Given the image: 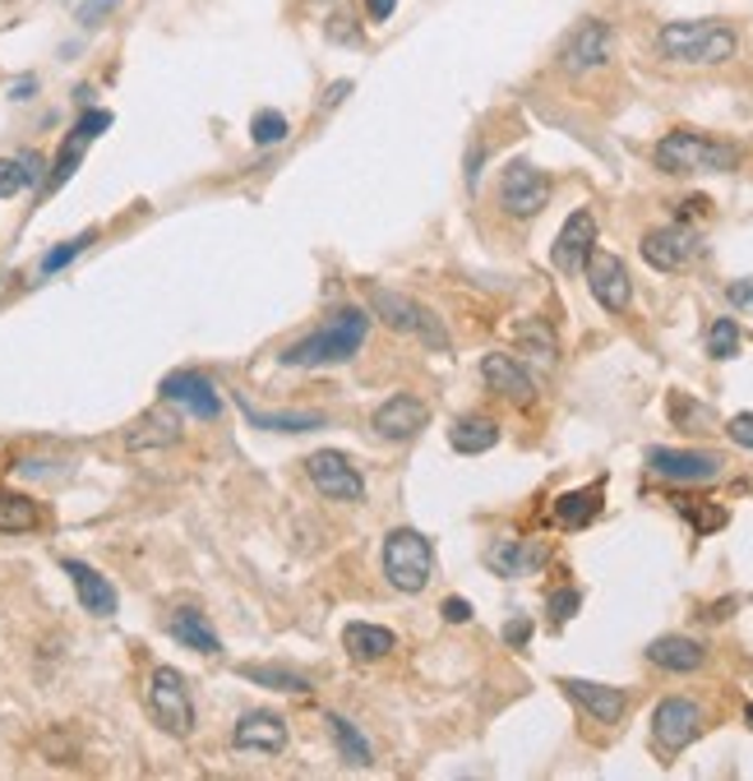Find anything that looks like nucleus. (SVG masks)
Listing matches in <instances>:
<instances>
[{
    "instance_id": "44",
    "label": "nucleus",
    "mask_w": 753,
    "mask_h": 781,
    "mask_svg": "<svg viewBox=\"0 0 753 781\" xmlns=\"http://www.w3.org/2000/svg\"><path fill=\"white\" fill-rule=\"evenodd\" d=\"M445 619H449V624H467V619H472V602H462V596H449V602H445Z\"/></svg>"
},
{
    "instance_id": "28",
    "label": "nucleus",
    "mask_w": 753,
    "mask_h": 781,
    "mask_svg": "<svg viewBox=\"0 0 753 781\" xmlns=\"http://www.w3.org/2000/svg\"><path fill=\"white\" fill-rule=\"evenodd\" d=\"M241 412L250 416V421H254L259 430H287V435H301V430H320V426H324V416H315V412H259V407L245 403V398H241Z\"/></svg>"
},
{
    "instance_id": "21",
    "label": "nucleus",
    "mask_w": 753,
    "mask_h": 781,
    "mask_svg": "<svg viewBox=\"0 0 753 781\" xmlns=\"http://www.w3.org/2000/svg\"><path fill=\"white\" fill-rule=\"evenodd\" d=\"M231 744L245 749V753H264V759H273V753L287 749V726H282V717H273V712H245L237 721V731H231Z\"/></svg>"
},
{
    "instance_id": "6",
    "label": "nucleus",
    "mask_w": 753,
    "mask_h": 781,
    "mask_svg": "<svg viewBox=\"0 0 753 781\" xmlns=\"http://www.w3.org/2000/svg\"><path fill=\"white\" fill-rule=\"evenodd\" d=\"M148 717L176 740L195 731V698H190L186 680H180V670H171V666L153 670V680H148Z\"/></svg>"
},
{
    "instance_id": "1",
    "label": "nucleus",
    "mask_w": 753,
    "mask_h": 781,
    "mask_svg": "<svg viewBox=\"0 0 753 781\" xmlns=\"http://www.w3.org/2000/svg\"><path fill=\"white\" fill-rule=\"evenodd\" d=\"M366 329H370V315L366 310H333V315L315 329L305 333L301 343H292L287 352H282V366H296V371H310V366H343V361H352L360 352V343H366Z\"/></svg>"
},
{
    "instance_id": "18",
    "label": "nucleus",
    "mask_w": 753,
    "mask_h": 781,
    "mask_svg": "<svg viewBox=\"0 0 753 781\" xmlns=\"http://www.w3.org/2000/svg\"><path fill=\"white\" fill-rule=\"evenodd\" d=\"M564 685V694L578 702V708L592 717V721H602V726H615L619 717H625V708H629V694L625 689H615V685H596V680H559Z\"/></svg>"
},
{
    "instance_id": "12",
    "label": "nucleus",
    "mask_w": 753,
    "mask_h": 781,
    "mask_svg": "<svg viewBox=\"0 0 753 781\" xmlns=\"http://www.w3.org/2000/svg\"><path fill=\"white\" fill-rule=\"evenodd\" d=\"M638 250H642V259L652 269L674 273V269H684L698 250H703V241H698L693 227H657V231H647Z\"/></svg>"
},
{
    "instance_id": "47",
    "label": "nucleus",
    "mask_w": 753,
    "mask_h": 781,
    "mask_svg": "<svg viewBox=\"0 0 753 781\" xmlns=\"http://www.w3.org/2000/svg\"><path fill=\"white\" fill-rule=\"evenodd\" d=\"M10 97H33V80H19V84H14V93H10Z\"/></svg>"
},
{
    "instance_id": "48",
    "label": "nucleus",
    "mask_w": 753,
    "mask_h": 781,
    "mask_svg": "<svg viewBox=\"0 0 753 781\" xmlns=\"http://www.w3.org/2000/svg\"><path fill=\"white\" fill-rule=\"evenodd\" d=\"M744 717H749V726H753V702H749V708H744Z\"/></svg>"
},
{
    "instance_id": "20",
    "label": "nucleus",
    "mask_w": 753,
    "mask_h": 781,
    "mask_svg": "<svg viewBox=\"0 0 753 781\" xmlns=\"http://www.w3.org/2000/svg\"><path fill=\"white\" fill-rule=\"evenodd\" d=\"M112 125V112H84L80 116V125L70 129V139L61 144V153H56V171H51V180H46V190H56V186H65V180L74 176V167H80V158H84V148L102 135V129Z\"/></svg>"
},
{
    "instance_id": "8",
    "label": "nucleus",
    "mask_w": 753,
    "mask_h": 781,
    "mask_svg": "<svg viewBox=\"0 0 753 781\" xmlns=\"http://www.w3.org/2000/svg\"><path fill=\"white\" fill-rule=\"evenodd\" d=\"M610 56H615L610 23L606 19H587V23H578V29L568 33V42L559 51V70L564 74H592V70L610 65Z\"/></svg>"
},
{
    "instance_id": "23",
    "label": "nucleus",
    "mask_w": 753,
    "mask_h": 781,
    "mask_svg": "<svg viewBox=\"0 0 753 781\" xmlns=\"http://www.w3.org/2000/svg\"><path fill=\"white\" fill-rule=\"evenodd\" d=\"M647 662L661 666V670L684 675V670H698L708 662V647L698 638H684V634H666V638H657L652 647H647Z\"/></svg>"
},
{
    "instance_id": "10",
    "label": "nucleus",
    "mask_w": 753,
    "mask_h": 781,
    "mask_svg": "<svg viewBox=\"0 0 753 781\" xmlns=\"http://www.w3.org/2000/svg\"><path fill=\"white\" fill-rule=\"evenodd\" d=\"M583 273H587V288H592V296L602 301V305L610 310V315H619V310H629V301H634V282H629V269H625V259H619V254H610V250H596V246H592V254H587Z\"/></svg>"
},
{
    "instance_id": "26",
    "label": "nucleus",
    "mask_w": 753,
    "mask_h": 781,
    "mask_svg": "<svg viewBox=\"0 0 753 781\" xmlns=\"http://www.w3.org/2000/svg\"><path fill=\"white\" fill-rule=\"evenodd\" d=\"M449 445L458 454H485L500 445V426L490 416H462V421L449 426Z\"/></svg>"
},
{
    "instance_id": "14",
    "label": "nucleus",
    "mask_w": 753,
    "mask_h": 781,
    "mask_svg": "<svg viewBox=\"0 0 753 781\" xmlns=\"http://www.w3.org/2000/svg\"><path fill=\"white\" fill-rule=\"evenodd\" d=\"M647 467L666 481H717L721 477V458L717 454H693V449H647Z\"/></svg>"
},
{
    "instance_id": "41",
    "label": "nucleus",
    "mask_w": 753,
    "mask_h": 781,
    "mask_svg": "<svg viewBox=\"0 0 753 781\" xmlns=\"http://www.w3.org/2000/svg\"><path fill=\"white\" fill-rule=\"evenodd\" d=\"M684 513L693 518V528L703 532V537H708V532H717V528L725 523V513H721V509H689V504H684Z\"/></svg>"
},
{
    "instance_id": "30",
    "label": "nucleus",
    "mask_w": 753,
    "mask_h": 781,
    "mask_svg": "<svg viewBox=\"0 0 753 781\" xmlns=\"http://www.w3.org/2000/svg\"><path fill=\"white\" fill-rule=\"evenodd\" d=\"M38 523H42L38 500L19 490H0V532H33Z\"/></svg>"
},
{
    "instance_id": "36",
    "label": "nucleus",
    "mask_w": 753,
    "mask_h": 781,
    "mask_svg": "<svg viewBox=\"0 0 753 781\" xmlns=\"http://www.w3.org/2000/svg\"><path fill=\"white\" fill-rule=\"evenodd\" d=\"M740 324L735 320H717L712 329H708V356H717V361H731V356H740Z\"/></svg>"
},
{
    "instance_id": "4",
    "label": "nucleus",
    "mask_w": 753,
    "mask_h": 781,
    "mask_svg": "<svg viewBox=\"0 0 753 781\" xmlns=\"http://www.w3.org/2000/svg\"><path fill=\"white\" fill-rule=\"evenodd\" d=\"M366 301L375 315L394 329V333H411L417 343H426L430 352H449V329L439 324L435 310H426L421 301H411L407 292L394 288H379V282H366Z\"/></svg>"
},
{
    "instance_id": "35",
    "label": "nucleus",
    "mask_w": 753,
    "mask_h": 781,
    "mask_svg": "<svg viewBox=\"0 0 753 781\" xmlns=\"http://www.w3.org/2000/svg\"><path fill=\"white\" fill-rule=\"evenodd\" d=\"M287 135H292V125H287V116H282V112H273V107L254 112V121H250V139H254L259 148H273V144H282Z\"/></svg>"
},
{
    "instance_id": "34",
    "label": "nucleus",
    "mask_w": 753,
    "mask_h": 781,
    "mask_svg": "<svg viewBox=\"0 0 753 781\" xmlns=\"http://www.w3.org/2000/svg\"><path fill=\"white\" fill-rule=\"evenodd\" d=\"M180 435L176 416H144V421L129 430V449H148V445H171Z\"/></svg>"
},
{
    "instance_id": "39",
    "label": "nucleus",
    "mask_w": 753,
    "mask_h": 781,
    "mask_svg": "<svg viewBox=\"0 0 753 781\" xmlns=\"http://www.w3.org/2000/svg\"><path fill=\"white\" fill-rule=\"evenodd\" d=\"M116 6H121V0H84V6H80V10H74V19H80V23H84V29H97V23H102V19H107V14L116 10Z\"/></svg>"
},
{
    "instance_id": "16",
    "label": "nucleus",
    "mask_w": 753,
    "mask_h": 781,
    "mask_svg": "<svg viewBox=\"0 0 753 781\" xmlns=\"http://www.w3.org/2000/svg\"><path fill=\"white\" fill-rule=\"evenodd\" d=\"M430 426V407L421 398H411V394H394L388 403L375 407V435L379 439H411V435H421Z\"/></svg>"
},
{
    "instance_id": "37",
    "label": "nucleus",
    "mask_w": 753,
    "mask_h": 781,
    "mask_svg": "<svg viewBox=\"0 0 753 781\" xmlns=\"http://www.w3.org/2000/svg\"><path fill=\"white\" fill-rule=\"evenodd\" d=\"M88 241H93V231H84V237H74L70 246H56V250H46V254H42V273H56V269H65L74 254H84V250H88Z\"/></svg>"
},
{
    "instance_id": "45",
    "label": "nucleus",
    "mask_w": 753,
    "mask_h": 781,
    "mask_svg": "<svg viewBox=\"0 0 753 781\" xmlns=\"http://www.w3.org/2000/svg\"><path fill=\"white\" fill-rule=\"evenodd\" d=\"M394 6L398 0H366V14L379 23V19H394Z\"/></svg>"
},
{
    "instance_id": "22",
    "label": "nucleus",
    "mask_w": 753,
    "mask_h": 781,
    "mask_svg": "<svg viewBox=\"0 0 753 781\" xmlns=\"http://www.w3.org/2000/svg\"><path fill=\"white\" fill-rule=\"evenodd\" d=\"M61 569L70 574V583H74V592H80V602H84L88 615H97V619L116 615V587L102 579L97 569H88L84 560H61Z\"/></svg>"
},
{
    "instance_id": "19",
    "label": "nucleus",
    "mask_w": 753,
    "mask_h": 781,
    "mask_svg": "<svg viewBox=\"0 0 753 781\" xmlns=\"http://www.w3.org/2000/svg\"><path fill=\"white\" fill-rule=\"evenodd\" d=\"M481 379L495 388L500 398H509V403H517V407H527V403L536 398V379H532L523 366H517L509 352H490V356L481 361Z\"/></svg>"
},
{
    "instance_id": "11",
    "label": "nucleus",
    "mask_w": 753,
    "mask_h": 781,
    "mask_svg": "<svg viewBox=\"0 0 753 781\" xmlns=\"http://www.w3.org/2000/svg\"><path fill=\"white\" fill-rule=\"evenodd\" d=\"M305 477L315 481L328 500H343V504H360V500H366V481H360V472L337 449L310 454L305 458Z\"/></svg>"
},
{
    "instance_id": "25",
    "label": "nucleus",
    "mask_w": 753,
    "mask_h": 781,
    "mask_svg": "<svg viewBox=\"0 0 753 781\" xmlns=\"http://www.w3.org/2000/svg\"><path fill=\"white\" fill-rule=\"evenodd\" d=\"M343 643H347V653L356 662H379V657H388L398 647L394 629H384V624H347Z\"/></svg>"
},
{
    "instance_id": "24",
    "label": "nucleus",
    "mask_w": 753,
    "mask_h": 781,
    "mask_svg": "<svg viewBox=\"0 0 753 781\" xmlns=\"http://www.w3.org/2000/svg\"><path fill=\"white\" fill-rule=\"evenodd\" d=\"M167 629H171L176 643H186L190 653H203V657H218L222 653V638L209 629V619H203L199 611H176L167 619Z\"/></svg>"
},
{
    "instance_id": "31",
    "label": "nucleus",
    "mask_w": 753,
    "mask_h": 781,
    "mask_svg": "<svg viewBox=\"0 0 753 781\" xmlns=\"http://www.w3.org/2000/svg\"><path fill=\"white\" fill-rule=\"evenodd\" d=\"M513 337H517V347L523 352H532L541 366H555V352H559V343H555V329L551 324H541V320H523L513 329Z\"/></svg>"
},
{
    "instance_id": "9",
    "label": "nucleus",
    "mask_w": 753,
    "mask_h": 781,
    "mask_svg": "<svg viewBox=\"0 0 753 781\" xmlns=\"http://www.w3.org/2000/svg\"><path fill=\"white\" fill-rule=\"evenodd\" d=\"M500 204L509 218H536L541 208L551 204V180L532 163H509L500 176Z\"/></svg>"
},
{
    "instance_id": "38",
    "label": "nucleus",
    "mask_w": 753,
    "mask_h": 781,
    "mask_svg": "<svg viewBox=\"0 0 753 781\" xmlns=\"http://www.w3.org/2000/svg\"><path fill=\"white\" fill-rule=\"evenodd\" d=\"M578 606H583V592H578V587H559V592H551V619H555V624L574 619Z\"/></svg>"
},
{
    "instance_id": "32",
    "label": "nucleus",
    "mask_w": 753,
    "mask_h": 781,
    "mask_svg": "<svg viewBox=\"0 0 753 781\" xmlns=\"http://www.w3.org/2000/svg\"><path fill=\"white\" fill-rule=\"evenodd\" d=\"M241 675L250 685H264V689H278V694H310V680L301 670H287V666H241Z\"/></svg>"
},
{
    "instance_id": "2",
    "label": "nucleus",
    "mask_w": 753,
    "mask_h": 781,
    "mask_svg": "<svg viewBox=\"0 0 753 781\" xmlns=\"http://www.w3.org/2000/svg\"><path fill=\"white\" fill-rule=\"evenodd\" d=\"M661 56L674 65H725L740 51V38L731 23H717V19H680V23H666L657 33Z\"/></svg>"
},
{
    "instance_id": "15",
    "label": "nucleus",
    "mask_w": 753,
    "mask_h": 781,
    "mask_svg": "<svg viewBox=\"0 0 753 781\" xmlns=\"http://www.w3.org/2000/svg\"><path fill=\"white\" fill-rule=\"evenodd\" d=\"M551 560V551H545L541 541H517V537H500L490 541L485 551V564L495 569L500 579H527V574H541V564Z\"/></svg>"
},
{
    "instance_id": "46",
    "label": "nucleus",
    "mask_w": 753,
    "mask_h": 781,
    "mask_svg": "<svg viewBox=\"0 0 753 781\" xmlns=\"http://www.w3.org/2000/svg\"><path fill=\"white\" fill-rule=\"evenodd\" d=\"M347 93H352V84H347V80H337V84L328 88V102H324V107H337V102H343Z\"/></svg>"
},
{
    "instance_id": "43",
    "label": "nucleus",
    "mask_w": 753,
    "mask_h": 781,
    "mask_svg": "<svg viewBox=\"0 0 753 781\" xmlns=\"http://www.w3.org/2000/svg\"><path fill=\"white\" fill-rule=\"evenodd\" d=\"M527 638H532V624H527V619H509V624H504V643H509V647H523Z\"/></svg>"
},
{
    "instance_id": "42",
    "label": "nucleus",
    "mask_w": 753,
    "mask_h": 781,
    "mask_svg": "<svg viewBox=\"0 0 753 781\" xmlns=\"http://www.w3.org/2000/svg\"><path fill=\"white\" fill-rule=\"evenodd\" d=\"M725 296H731V305H740V310H753V282H749V278L731 282V288H725Z\"/></svg>"
},
{
    "instance_id": "33",
    "label": "nucleus",
    "mask_w": 753,
    "mask_h": 781,
    "mask_svg": "<svg viewBox=\"0 0 753 781\" xmlns=\"http://www.w3.org/2000/svg\"><path fill=\"white\" fill-rule=\"evenodd\" d=\"M38 153H23V158H0V199L19 195L23 186H33L38 180Z\"/></svg>"
},
{
    "instance_id": "29",
    "label": "nucleus",
    "mask_w": 753,
    "mask_h": 781,
    "mask_svg": "<svg viewBox=\"0 0 753 781\" xmlns=\"http://www.w3.org/2000/svg\"><path fill=\"white\" fill-rule=\"evenodd\" d=\"M324 726H328V736H333V744H337V753L352 763V768H366L375 753H370V740L356 731V726L347 721V717H337V712H328L324 717Z\"/></svg>"
},
{
    "instance_id": "27",
    "label": "nucleus",
    "mask_w": 753,
    "mask_h": 781,
    "mask_svg": "<svg viewBox=\"0 0 753 781\" xmlns=\"http://www.w3.org/2000/svg\"><path fill=\"white\" fill-rule=\"evenodd\" d=\"M596 513H602V481L583 486V490H568V494L555 500V518L564 528H587Z\"/></svg>"
},
{
    "instance_id": "7",
    "label": "nucleus",
    "mask_w": 753,
    "mask_h": 781,
    "mask_svg": "<svg viewBox=\"0 0 753 781\" xmlns=\"http://www.w3.org/2000/svg\"><path fill=\"white\" fill-rule=\"evenodd\" d=\"M703 731V708L693 698H661L657 712H652V744L674 759L680 749H689Z\"/></svg>"
},
{
    "instance_id": "17",
    "label": "nucleus",
    "mask_w": 753,
    "mask_h": 781,
    "mask_svg": "<svg viewBox=\"0 0 753 781\" xmlns=\"http://www.w3.org/2000/svg\"><path fill=\"white\" fill-rule=\"evenodd\" d=\"M592 246H596V218L587 214V208H578V214H568V222L559 227V237H555V250H551L555 269L559 273H578L587 264Z\"/></svg>"
},
{
    "instance_id": "40",
    "label": "nucleus",
    "mask_w": 753,
    "mask_h": 781,
    "mask_svg": "<svg viewBox=\"0 0 753 781\" xmlns=\"http://www.w3.org/2000/svg\"><path fill=\"white\" fill-rule=\"evenodd\" d=\"M725 435H731L740 449H753V412H740V416H731V421H725Z\"/></svg>"
},
{
    "instance_id": "13",
    "label": "nucleus",
    "mask_w": 753,
    "mask_h": 781,
    "mask_svg": "<svg viewBox=\"0 0 753 781\" xmlns=\"http://www.w3.org/2000/svg\"><path fill=\"white\" fill-rule=\"evenodd\" d=\"M158 394H163L167 403H180L190 416H199V421H218V416H222V398H218L213 379H203V375H195V371H171V375L163 379Z\"/></svg>"
},
{
    "instance_id": "5",
    "label": "nucleus",
    "mask_w": 753,
    "mask_h": 781,
    "mask_svg": "<svg viewBox=\"0 0 753 781\" xmlns=\"http://www.w3.org/2000/svg\"><path fill=\"white\" fill-rule=\"evenodd\" d=\"M435 574V551L417 528H394L384 537V579L398 592H421Z\"/></svg>"
},
{
    "instance_id": "3",
    "label": "nucleus",
    "mask_w": 753,
    "mask_h": 781,
    "mask_svg": "<svg viewBox=\"0 0 753 781\" xmlns=\"http://www.w3.org/2000/svg\"><path fill=\"white\" fill-rule=\"evenodd\" d=\"M657 167L670 176H693V171H731L740 167V148L721 144L712 135H698V129H670L657 144Z\"/></svg>"
}]
</instances>
